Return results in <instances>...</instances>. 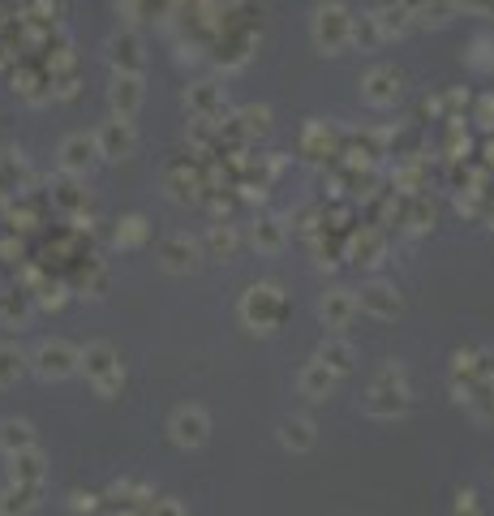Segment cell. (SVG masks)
I'll use <instances>...</instances> for the list:
<instances>
[{
  "label": "cell",
  "mask_w": 494,
  "mask_h": 516,
  "mask_svg": "<svg viewBox=\"0 0 494 516\" xmlns=\"http://www.w3.org/2000/svg\"><path fill=\"white\" fill-rule=\"evenodd\" d=\"M35 314V301L26 289H9L0 293V327H26Z\"/></svg>",
  "instance_id": "cell-27"
},
{
  "label": "cell",
  "mask_w": 494,
  "mask_h": 516,
  "mask_svg": "<svg viewBox=\"0 0 494 516\" xmlns=\"http://www.w3.org/2000/svg\"><path fill=\"white\" fill-rule=\"evenodd\" d=\"M482 379V349H456L452 353V383H477Z\"/></svg>",
  "instance_id": "cell-36"
},
{
  "label": "cell",
  "mask_w": 494,
  "mask_h": 516,
  "mask_svg": "<svg viewBox=\"0 0 494 516\" xmlns=\"http://www.w3.org/2000/svg\"><path fill=\"white\" fill-rule=\"evenodd\" d=\"M237 314H241V323L250 327V332L271 336L275 327L284 323V314H288V293L275 280H258V284H250V289L241 293Z\"/></svg>",
  "instance_id": "cell-1"
},
{
  "label": "cell",
  "mask_w": 494,
  "mask_h": 516,
  "mask_svg": "<svg viewBox=\"0 0 494 516\" xmlns=\"http://www.w3.org/2000/svg\"><path fill=\"white\" fill-rule=\"evenodd\" d=\"M99 504H104V495H95V491H74L69 495V512H99Z\"/></svg>",
  "instance_id": "cell-43"
},
{
  "label": "cell",
  "mask_w": 494,
  "mask_h": 516,
  "mask_svg": "<svg viewBox=\"0 0 494 516\" xmlns=\"http://www.w3.org/2000/svg\"><path fill=\"white\" fill-rule=\"evenodd\" d=\"M318 362H323L327 370H336V375H353V366H357V349H353V340H344V336H327L323 344H318Z\"/></svg>",
  "instance_id": "cell-24"
},
{
  "label": "cell",
  "mask_w": 494,
  "mask_h": 516,
  "mask_svg": "<svg viewBox=\"0 0 494 516\" xmlns=\"http://www.w3.org/2000/svg\"><path fill=\"white\" fill-rule=\"evenodd\" d=\"M482 168H494V134L486 138V147H482Z\"/></svg>",
  "instance_id": "cell-48"
},
{
  "label": "cell",
  "mask_w": 494,
  "mask_h": 516,
  "mask_svg": "<svg viewBox=\"0 0 494 516\" xmlns=\"http://www.w3.org/2000/svg\"><path fill=\"white\" fill-rule=\"evenodd\" d=\"M22 448H35V426L26 418H5V422H0V452L13 456Z\"/></svg>",
  "instance_id": "cell-33"
},
{
  "label": "cell",
  "mask_w": 494,
  "mask_h": 516,
  "mask_svg": "<svg viewBox=\"0 0 494 516\" xmlns=\"http://www.w3.org/2000/svg\"><path fill=\"white\" fill-rule=\"evenodd\" d=\"M164 185H168V194L177 198V203H190V207L207 198V185H202V172L194 164H172Z\"/></svg>",
  "instance_id": "cell-20"
},
{
  "label": "cell",
  "mask_w": 494,
  "mask_h": 516,
  "mask_svg": "<svg viewBox=\"0 0 494 516\" xmlns=\"http://www.w3.org/2000/svg\"><path fill=\"white\" fill-rule=\"evenodd\" d=\"M348 26H353V9L344 0H323L314 9V22H310V39L323 56H340L348 48Z\"/></svg>",
  "instance_id": "cell-3"
},
{
  "label": "cell",
  "mask_w": 494,
  "mask_h": 516,
  "mask_svg": "<svg viewBox=\"0 0 494 516\" xmlns=\"http://www.w3.org/2000/svg\"><path fill=\"white\" fill-rule=\"evenodd\" d=\"M232 121H237L245 142H258V138L271 134V108L267 104H245L241 112H232Z\"/></svg>",
  "instance_id": "cell-30"
},
{
  "label": "cell",
  "mask_w": 494,
  "mask_h": 516,
  "mask_svg": "<svg viewBox=\"0 0 494 516\" xmlns=\"http://www.w3.org/2000/svg\"><path fill=\"white\" fill-rule=\"evenodd\" d=\"M151 241V224H147V215H121L116 220V250H142Z\"/></svg>",
  "instance_id": "cell-32"
},
{
  "label": "cell",
  "mask_w": 494,
  "mask_h": 516,
  "mask_svg": "<svg viewBox=\"0 0 494 516\" xmlns=\"http://www.w3.org/2000/svg\"><path fill=\"white\" fill-rule=\"evenodd\" d=\"M357 310H366L370 319H379V323H396L404 314V297L391 280H370L357 289Z\"/></svg>",
  "instance_id": "cell-8"
},
{
  "label": "cell",
  "mask_w": 494,
  "mask_h": 516,
  "mask_svg": "<svg viewBox=\"0 0 494 516\" xmlns=\"http://www.w3.org/2000/svg\"><path fill=\"white\" fill-rule=\"evenodd\" d=\"M344 258L353 267H366V271H379L387 263V237L379 233V228H357V233H348L344 241Z\"/></svg>",
  "instance_id": "cell-11"
},
{
  "label": "cell",
  "mask_w": 494,
  "mask_h": 516,
  "mask_svg": "<svg viewBox=\"0 0 494 516\" xmlns=\"http://www.w3.org/2000/svg\"><path fill=\"white\" fill-rule=\"evenodd\" d=\"M400 220L409 224L413 233H430V228H434V203L426 194H409V211H404Z\"/></svg>",
  "instance_id": "cell-37"
},
{
  "label": "cell",
  "mask_w": 494,
  "mask_h": 516,
  "mask_svg": "<svg viewBox=\"0 0 494 516\" xmlns=\"http://www.w3.org/2000/svg\"><path fill=\"white\" fill-rule=\"evenodd\" d=\"M108 61L116 74H142V65H147V56H142V39L138 31H121L108 39Z\"/></svg>",
  "instance_id": "cell-17"
},
{
  "label": "cell",
  "mask_w": 494,
  "mask_h": 516,
  "mask_svg": "<svg viewBox=\"0 0 494 516\" xmlns=\"http://www.w3.org/2000/svg\"><path fill=\"white\" fill-rule=\"evenodd\" d=\"M56 164L61 172H74V177H86L95 164H99V147H95V134H69L56 151Z\"/></svg>",
  "instance_id": "cell-14"
},
{
  "label": "cell",
  "mask_w": 494,
  "mask_h": 516,
  "mask_svg": "<svg viewBox=\"0 0 494 516\" xmlns=\"http://www.w3.org/2000/svg\"><path fill=\"white\" fill-rule=\"evenodd\" d=\"M43 478H48V456H43L39 448H22V452L9 456V482L39 486V491H43Z\"/></svg>",
  "instance_id": "cell-21"
},
{
  "label": "cell",
  "mask_w": 494,
  "mask_h": 516,
  "mask_svg": "<svg viewBox=\"0 0 494 516\" xmlns=\"http://www.w3.org/2000/svg\"><path fill=\"white\" fill-rule=\"evenodd\" d=\"M198 241H202V258H215V263H232L241 250V233L228 220H215L207 228V237H198Z\"/></svg>",
  "instance_id": "cell-18"
},
{
  "label": "cell",
  "mask_w": 494,
  "mask_h": 516,
  "mask_svg": "<svg viewBox=\"0 0 494 516\" xmlns=\"http://www.w3.org/2000/svg\"><path fill=\"white\" fill-rule=\"evenodd\" d=\"M48 194H52V207L74 220V228H91V220L82 215V211H91V190H86V177L61 172V177H52Z\"/></svg>",
  "instance_id": "cell-5"
},
{
  "label": "cell",
  "mask_w": 494,
  "mask_h": 516,
  "mask_svg": "<svg viewBox=\"0 0 494 516\" xmlns=\"http://www.w3.org/2000/svg\"><path fill=\"white\" fill-rule=\"evenodd\" d=\"M168 435H172V443H177V448H185V452L207 448V443H211V413L202 409V405H181V409L168 418Z\"/></svg>",
  "instance_id": "cell-6"
},
{
  "label": "cell",
  "mask_w": 494,
  "mask_h": 516,
  "mask_svg": "<svg viewBox=\"0 0 494 516\" xmlns=\"http://www.w3.org/2000/svg\"><path fill=\"white\" fill-rule=\"evenodd\" d=\"M108 108H112V117L134 121L142 108V74H116L108 86Z\"/></svg>",
  "instance_id": "cell-16"
},
{
  "label": "cell",
  "mask_w": 494,
  "mask_h": 516,
  "mask_svg": "<svg viewBox=\"0 0 494 516\" xmlns=\"http://www.w3.org/2000/svg\"><path fill=\"white\" fill-rule=\"evenodd\" d=\"M409 9V18L421 22V26H447L456 18V5L452 0H400Z\"/></svg>",
  "instance_id": "cell-28"
},
{
  "label": "cell",
  "mask_w": 494,
  "mask_h": 516,
  "mask_svg": "<svg viewBox=\"0 0 494 516\" xmlns=\"http://www.w3.org/2000/svg\"><path fill=\"white\" fill-rule=\"evenodd\" d=\"M0 211H5V198H0Z\"/></svg>",
  "instance_id": "cell-49"
},
{
  "label": "cell",
  "mask_w": 494,
  "mask_h": 516,
  "mask_svg": "<svg viewBox=\"0 0 494 516\" xmlns=\"http://www.w3.org/2000/svg\"><path fill=\"white\" fill-rule=\"evenodd\" d=\"M301 155H310V160H331V155H340V134L327 121H310L301 129Z\"/></svg>",
  "instance_id": "cell-22"
},
{
  "label": "cell",
  "mask_w": 494,
  "mask_h": 516,
  "mask_svg": "<svg viewBox=\"0 0 494 516\" xmlns=\"http://www.w3.org/2000/svg\"><path fill=\"white\" fill-rule=\"evenodd\" d=\"M464 61H469V69H477V74H494V39L490 35H477L473 48L464 52Z\"/></svg>",
  "instance_id": "cell-38"
},
{
  "label": "cell",
  "mask_w": 494,
  "mask_h": 516,
  "mask_svg": "<svg viewBox=\"0 0 494 516\" xmlns=\"http://www.w3.org/2000/svg\"><path fill=\"white\" fill-rule=\"evenodd\" d=\"M155 258H159L164 271H172V276H190V271L202 267V241L190 237V233H172V237L159 241Z\"/></svg>",
  "instance_id": "cell-7"
},
{
  "label": "cell",
  "mask_w": 494,
  "mask_h": 516,
  "mask_svg": "<svg viewBox=\"0 0 494 516\" xmlns=\"http://www.w3.org/2000/svg\"><path fill=\"white\" fill-rule=\"evenodd\" d=\"M185 108H190V117L224 121L228 117V95H224V86H215V82H194L190 91H185Z\"/></svg>",
  "instance_id": "cell-15"
},
{
  "label": "cell",
  "mask_w": 494,
  "mask_h": 516,
  "mask_svg": "<svg viewBox=\"0 0 494 516\" xmlns=\"http://www.w3.org/2000/svg\"><path fill=\"white\" fill-rule=\"evenodd\" d=\"M400 95H404V74L396 65L366 69V78H361V99H366L370 108H396Z\"/></svg>",
  "instance_id": "cell-9"
},
{
  "label": "cell",
  "mask_w": 494,
  "mask_h": 516,
  "mask_svg": "<svg viewBox=\"0 0 494 516\" xmlns=\"http://www.w3.org/2000/svg\"><path fill=\"white\" fill-rule=\"evenodd\" d=\"M456 9H464V13H473V18H486V22H494V0H452Z\"/></svg>",
  "instance_id": "cell-45"
},
{
  "label": "cell",
  "mask_w": 494,
  "mask_h": 516,
  "mask_svg": "<svg viewBox=\"0 0 494 516\" xmlns=\"http://www.w3.org/2000/svg\"><path fill=\"white\" fill-rule=\"evenodd\" d=\"M452 516H486L482 512V499H477V491H460L456 504H452Z\"/></svg>",
  "instance_id": "cell-41"
},
{
  "label": "cell",
  "mask_w": 494,
  "mask_h": 516,
  "mask_svg": "<svg viewBox=\"0 0 494 516\" xmlns=\"http://www.w3.org/2000/svg\"><path fill=\"white\" fill-rule=\"evenodd\" d=\"M22 258H26V246H22V237L18 233H5V237H0V263H22Z\"/></svg>",
  "instance_id": "cell-40"
},
{
  "label": "cell",
  "mask_w": 494,
  "mask_h": 516,
  "mask_svg": "<svg viewBox=\"0 0 494 516\" xmlns=\"http://www.w3.org/2000/svg\"><path fill=\"white\" fill-rule=\"evenodd\" d=\"M91 387H95V396H104V400L121 396L125 392V366H116V370H108V375H99Z\"/></svg>",
  "instance_id": "cell-39"
},
{
  "label": "cell",
  "mask_w": 494,
  "mask_h": 516,
  "mask_svg": "<svg viewBox=\"0 0 494 516\" xmlns=\"http://www.w3.org/2000/svg\"><path fill=\"white\" fill-rule=\"evenodd\" d=\"M336 387H340V375H336V370H327L323 362H318V357H314V362H305V366H301V375H297V392H301L305 400H310V405H318V400H327L331 392H336Z\"/></svg>",
  "instance_id": "cell-19"
},
{
  "label": "cell",
  "mask_w": 494,
  "mask_h": 516,
  "mask_svg": "<svg viewBox=\"0 0 494 516\" xmlns=\"http://www.w3.org/2000/svg\"><path fill=\"white\" fill-rule=\"evenodd\" d=\"M413 405L409 396V379H404V366L400 362H387L379 375H374L366 400H361V409H366V418H379V422H391V418H404Z\"/></svg>",
  "instance_id": "cell-2"
},
{
  "label": "cell",
  "mask_w": 494,
  "mask_h": 516,
  "mask_svg": "<svg viewBox=\"0 0 494 516\" xmlns=\"http://www.w3.org/2000/svg\"><path fill=\"white\" fill-rule=\"evenodd\" d=\"M280 443L288 452H310L318 443V426L314 418H305V413H293V418L280 422Z\"/></svg>",
  "instance_id": "cell-26"
},
{
  "label": "cell",
  "mask_w": 494,
  "mask_h": 516,
  "mask_svg": "<svg viewBox=\"0 0 494 516\" xmlns=\"http://www.w3.org/2000/svg\"><path fill=\"white\" fill-rule=\"evenodd\" d=\"M357 319V293L353 289H327L323 297H318V323L327 327V332H344L348 323Z\"/></svg>",
  "instance_id": "cell-13"
},
{
  "label": "cell",
  "mask_w": 494,
  "mask_h": 516,
  "mask_svg": "<svg viewBox=\"0 0 494 516\" xmlns=\"http://www.w3.org/2000/svg\"><path fill=\"white\" fill-rule=\"evenodd\" d=\"M78 344H69V340H43L39 349L31 353V370L39 379H48V383H61V379H74L78 375Z\"/></svg>",
  "instance_id": "cell-4"
},
{
  "label": "cell",
  "mask_w": 494,
  "mask_h": 516,
  "mask_svg": "<svg viewBox=\"0 0 494 516\" xmlns=\"http://www.w3.org/2000/svg\"><path fill=\"white\" fill-rule=\"evenodd\" d=\"M95 147H99V160H108V164H121L129 160V155L138 151V134H134V121H121V117H112L95 129Z\"/></svg>",
  "instance_id": "cell-10"
},
{
  "label": "cell",
  "mask_w": 494,
  "mask_h": 516,
  "mask_svg": "<svg viewBox=\"0 0 494 516\" xmlns=\"http://www.w3.org/2000/svg\"><path fill=\"white\" fill-rule=\"evenodd\" d=\"M31 370V353H22L18 344H0V392L18 383Z\"/></svg>",
  "instance_id": "cell-34"
},
{
  "label": "cell",
  "mask_w": 494,
  "mask_h": 516,
  "mask_svg": "<svg viewBox=\"0 0 494 516\" xmlns=\"http://www.w3.org/2000/svg\"><path fill=\"white\" fill-rule=\"evenodd\" d=\"M439 104H443V121L447 117H460V108H469V91H460V86H456V91H447Z\"/></svg>",
  "instance_id": "cell-44"
},
{
  "label": "cell",
  "mask_w": 494,
  "mask_h": 516,
  "mask_svg": "<svg viewBox=\"0 0 494 516\" xmlns=\"http://www.w3.org/2000/svg\"><path fill=\"white\" fill-rule=\"evenodd\" d=\"M374 22H379L383 39H404L413 31V18H409V9H404L400 0H387V5L374 9Z\"/></svg>",
  "instance_id": "cell-31"
},
{
  "label": "cell",
  "mask_w": 494,
  "mask_h": 516,
  "mask_svg": "<svg viewBox=\"0 0 494 516\" xmlns=\"http://www.w3.org/2000/svg\"><path fill=\"white\" fill-rule=\"evenodd\" d=\"M147 516H185V508L177 504V499H155V504L147 508Z\"/></svg>",
  "instance_id": "cell-46"
},
{
  "label": "cell",
  "mask_w": 494,
  "mask_h": 516,
  "mask_svg": "<svg viewBox=\"0 0 494 516\" xmlns=\"http://www.w3.org/2000/svg\"><path fill=\"white\" fill-rule=\"evenodd\" d=\"M35 508H39V486L9 482L0 491V516H35Z\"/></svg>",
  "instance_id": "cell-29"
},
{
  "label": "cell",
  "mask_w": 494,
  "mask_h": 516,
  "mask_svg": "<svg viewBox=\"0 0 494 516\" xmlns=\"http://www.w3.org/2000/svg\"><path fill=\"white\" fill-rule=\"evenodd\" d=\"M348 43H357L361 52H374V48H383V31H379V22H374V13H353V26H348Z\"/></svg>",
  "instance_id": "cell-35"
},
{
  "label": "cell",
  "mask_w": 494,
  "mask_h": 516,
  "mask_svg": "<svg viewBox=\"0 0 494 516\" xmlns=\"http://www.w3.org/2000/svg\"><path fill=\"white\" fill-rule=\"evenodd\" d=\"M116 366H121V353H116L108 340H95V344H86V349L78 353V370H82V375L91 379V383H95L99 375H108V370H116Z\"/></svg>",
  "instance_id": "cell-25"
},
{
  "label": "cell",
  "mask_w": 494,
  "mask_h": 516,
  "mask_svg": "<svg viewBox=\"0 0 494 516\" xmlns=\"http://www.w3.org/2000/svg\"><path fill=\"white\" fill-rule=\"evenodd\" d=\"M482 379L494 383V349H482Z\"/></svg>",
  "instance_id": "cell-47"
},
{
  "label": "cell",
  "mask_w": 494,
  "mask_h": 516,
  "mask_svg": "<svg viewBox=\"0 0 494 516\" xmlns=\"http://www.w3.org/2000/svg\"><path fill=\"white\" fill-rule=\"evenodd\" d=\"M250 246L258 254H280L288 246V224L280 215H258L254 228H250Z\"/></svg>",
  "instance_id": "cell-23"
},
{
  "label": "cell",
  "mask_w": 494,
  "mask_h": 516,
  "mask_svg": "<svg viewBox=\"0 0 494 516\" xmlns=\"http://www.w3.org/2000/svg\"><path fill=\"white\" fill-rule=\"evenodd\" d=\"M473 121L482 125L486 134H494V95H482V99H477V104H473Z\"/></svg>",
  "instance_id": "cell-42"
},
{
  "label": "cell",
  "mask_w": 494,
  "mask_h": 516,
  "mask_svg": "<svg viewBox=\"0 0 494 516\" xmlns=\"http://www.w3.org/2000/svg\"><path fill=\"white\" fill-rule=\"evenodd\" d=\"M35 190V172L31 164H26V155L22 151H0V198H22V194H31Z\"/></svg>",
  "instance_id": "cell-12"
}]
</instances>
